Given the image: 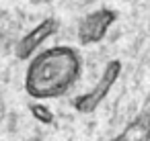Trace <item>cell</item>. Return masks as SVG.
<instances>
[{"mask_svg":"<svg viewBox=\"0 0 150 141\" xmlns=\"http://www.w3.org/2000/svg\"><path fill=\"white\" fill-rule=\"evenodd\" d=\"M82 59L72 47H50L31 57L25 74V90L35 100L64 96L80 78Z\"/></svg>","mask_w":150,"mask_h":141,"instance_id":"6da1fadb","label":"cell"},{"mask_svg":"<svg viewBox=\"0 0 150 141\" xmlns=\"http://www.w3.org/2000/svg\"><path fill=\"white\" fill-rule=\"evenodd\" d=\"M119 74H121V61H119V59H111V61L105 66V70H103L99 82H97L86 94L74 98V108H76L78 112H82V114L93 112V110L107 98V94H109V90L113 88V84L117 82Z\"/></svg>","mask_w":150,"mask_h":141,"instance_id":"7a4b0ae2","label":"cell"},{"mask_svg":"<svg viewBox=\"0 0 150 141\" xmlns=\"http://www.w3.org/2000/svg\"><path fill=\"white\" fill-rule=\"evenodd\" d=\"M115 19H117V13L111 10V8H99V10L86 15L78 25V41H80V45L99 43L107 35L109 27L115 23Z\"/></svg>","mask_w":150,"mask_h":141,"instance_id":"3957f363","label":"cell"},{"mask_svg":"<svg viewBox=\"0 0 150 141\" xmlns=\"http://www.w3.org/2000/svg\"><path fill=\"white\" fill-rule=\"evenodd\" d=\"M56 29H58V21H56V19H45V21H41L35 29H31V31L19 41V45H17V55H19V59H31V55L56 33Z\"/></svg>","mask_w":150,"mask_h":141,"instance_id":"277c9868","label":"cell"},{"mask_svg":"<svg viewBox=\"0 0 150 141\" xmlns=\"http://www.w3.org/2000/svg\"><path fill=\"white\" fill-rule=\"evenodd\" d=\"M111 141H150V112H140Z\"/></svg>","mask_w":150,"mask_h":141,"instance_id":"5b68a950","label":"cell"},{"mask_svg":"<svg viewBox=\"0 0 150 141\" xmlns=\"http://www.w3.org/2000/svg\"><path fill=\"white\" fill-rule=\"evenodd\" d=\"M31 114H33L39 123H45V125H52V123H54V112H52L45 104H41V102H33V104H31Z\"/></svg>","mask_w":150,"mask_h":141,"instance_id":"8992f818","label":"cell"}]
</instances>
